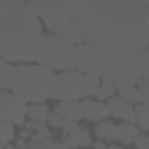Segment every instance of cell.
Segmentation results:
<instances>
[{
	"instance_id": "obj_1",
	"label": "cell",
	"mask_w": 149,
	"mask_h": 149,
	"mask_svg": "<svg viewBox=\"0 0 149 149\" xmlns=\"http://www.w3.org/2000/svg\"><path fill=\"white\" fill-rule=\"evenodd\" d=\"M54 72L42 68V65H30L21 63L14 68V81H12V93L21 98L26 105L33 102H44L49 95V86L54 81Z\"/></svg>"
},
{
	"instance_id": "obj_2",
	"label": "cell",
	"mask_w": 149,
	"mask_h": 149,
	"mask_svg": "<svg viewBox=\"0 0 149 149\" xmlns=\"http://www.w3.org/2000/svg\"><path fill=\"white\" fill-rule=\"evenodd\" d=\"M37 65L51 70L54 74H56V70L58 72L77 70V47L65 44L58 37L49 35V37H44V54H42V58H40Z\"/></svg>"
},
{
	"instance_id": "obj_3",
	"label": "cell",
	"mask_w": 149,
	"mask_h": 149,
	"mask_svg": "<svg viewBox=\"0 0 149 149\" xmlns=\"http://www.w3.org/2000/svg\"><path fill=\"white\" fill-rule=\"evenodd\" d=\"M51 100L61 102V100H86V88H84V74L79 70H68V72H58L49 86V95Z\"/></svg>"
},
{
	"instance_id": "obj_4",
	"label": "cell",
	"mask_w": 149,
	"mask_h": 149,
	"mask_svg": "<svg viewBox=\"0 0 149 149\" xmlns=\"http://www.w3.org/2000/svg\"><path fill=\"white\" fill-rule=\"evenodd\" d=\"M107 58L109 51L93 44H77V70L81 74L102 77L107 72Z\"/></svg>"
},
{
	"instance_id": "obj_5",
	"label": "cell",
	"mask_w": 149,
	"mask_h": 149,
	"mask_svg": "<svg viewBox=\"0 0 149 149\" xmlns=\"http://www.w3.org/2000/svg\"><path fill=\"white\" fill-rule=\"evenodd\" d=\"M105 109H107V116H109V119H119L121 123H133V105L126 102L123 98L112 95V98L105 102ZM133 126H135V123H133Z\"/></svg>"
},
{
	"instance_id": "obj_6",
	"label": "cell",
	"mask_w": 149,
	"mask_h": 149,
	"mask_svg": "<svg viewBox=\"0 0 149 149\" xmlns=\"http://www.w3.org/2000/svg\"><path fill=\"white\" fill-rule=\"evenodd\" d=\"M79 105H81V119H86L91 123H100V121L109 119L107 116V109H105V102H98L95 98L79 100Z\"/></svg>"
},
{
	"instance_id": "obj_7",
	"label": "cell",
	"mask_w": 149,
	"mask_h": 149,
	"mask_svg": "<svg viewBox=\"0 0 149 149\" xmlns=\"http://www.w3.org/2000/svg\"><path fill=\"white\" fill-rule=\"evenodd\" d=\"M51 112H56L65 121H74V123L81 121V105H79V100H61V102H56V109H51Z\"/></svg>"
},
{
	"instance_id": "obj_8",
	"label": "cell",
	"mask_w": 149,
	"mask_h": 149,
	"mask_svg": "<svg viewBox=\"0 0 149 149\" xmlns=\"http://www.w3.org/2000/svg\"><path fill=\"white\" fill-rule=\"evenodd\" d=\"M68 149H84V147H91V142H93V135H91V130L88 128H79L77 133H72V135H63V140H61Z\"/></svg>"
},
{
	"instance_id": "obj_9",
	"label": "cell",
	"mask_w": 149,
	"mask_h": 149,
	"mask_svg": "<svg viewBox=\"0 0 149 149\" xmlns=\"http://www.w3.org/2000/svg\"><path fill=\"white\" fill-rule=\"evenodd\" d=\"M54 37H58L61 42L72 44V47H77V44H79V35H77L74 21H61V23L54 28Z\"/></svg>"
},
{
	"instance_id": "obj_10",
	"label": "cell",
	"mask_w": 149,
	"mask_h": 149,
	"mask_svg": "<svg viewBox=\"0 0 149 149\" xmlns=\"http://www.w3.org/2000/svg\"><path fill=\"white\" fill-rule=\"evenodd\" d=\"M93 135H95V140H100V142L109 144V142H114V137H116V123H114L112 119H105V121L95 123Z\"/></svg>"
},
{
	"instance_id": "obj_11",
	"label": "cell",
	"mask_w": 149,
	"mask_h": 149,
	"mask_svg": "<svg viewBox=\"0 0 149 149\" xmlns=\"http://www.w3.org/2000/svg\"><path fill=\"white\" fill-rule=\"evenodd\" d=\"M49 105L47 102H33V105H26V119L28 121H35V123H47V116H49Z\"/></svg>"
},
{
	"instance_id": "obj_12",
	"label": "cell",
	"mask_w": 149,
	"mask_h": 149,
	"mask_svg": "<svg viewBox=\"0 0 149 149\" xmlns=\"http://www.w3.org/2000/svg\"><path fill=\"white\" fill-rule=\"evenodd\" d=\"M137 133H140V130H137L133 123H116V137H114V142L121 144V147L133 144V140L137 137Z\"/></svg>"
},
{
	"instance_id": "obj_13",
	"label": "cell",
	"mask_w": 149,
	"mask_h": 149,
	"mask_svg": "<svg viewBox=\"0 0 149 149\" xmlns=\"http://www.w3.org/2000/svg\"><path fill=\"white\" fill-rule=\"evenodd\" d=\"M133 123L140 133L149 130V105H133Z\"/></svg>"
},
{
	"instance_id": "obj_14",
	"label": "cell",
	"mask_w": 149,
	"mask_h": 149,
	"mask_svg": "<svg viewBox=\"0 0 149 149\" xmlns=\"http://www.w3.org/2000/svg\"><path fill=\"white\" fill-rule=\"evenodd\" d=\"M14 68H16V65H12V63H7V61L0 58V91H9V88H12Z\"/></svg>"
},
{
	"instance_id": "obj_15",
	"label": "cell",
	"mask_w": 149,
	"mask_h": 149,
	"mask_svg": "<svg viewBox=\"0 0 149 149\" xmlns=\"http://www.w3.org/2000/svg\"><path fill=\"white\" fill-rule=\"evenodd\" d=\"M135 68L140 74H149V49L147 47L135 49Z\"/></svg>"
},
{
	"instance_id": "obj_16",
	"label": "cell",
	"mask_w": 149,
	"mask_h": 149,
	"mask_svg": "<svg viewBox=\"0 0 149 149\" xmlns=\"http://www.w3.org/2000/svg\"><path fill=\"white\" fill-rule=\"evenodd\" d=\"M112 95H116L114 86H112L109 81H102V79H100V86H98V91H95V95H93V98H95L98 102H107Z\"/></svg>"
},
{
	"instance_id": "obj_17",
	"label": "cell",
	"mask_w": 149,
	"mask_h": 149,
	"mask_svg": "<svg viewBox=\"0 0 149 149\" xmlns=\"http://www.w3.org/2000/svg\"><path fill=\"white\" fill-rule=\"evenodd\" d=\"M16 137V130L12 123L7 121H0V147H9V142Z\"/></svg>"
},
{
	"instance_id": "obj_18",
	"label": "cell",
	"mask_w": 149,
	"mask_h": 149,
	"mask_svg": "<svg viewBox=\"0 0 149 149\" xmlns=\"http://www.w3.org/2000/svg\"><path fill=\"white\" fill-rule=\"evenodd\" d=\"M63 121H65V119H61L56 112H49V116H47V126H49V130H61Z\"/></svg>"
},
{
	"instance_id": "obj_19",
	"label": "cell",
	"mask_w": 149,
	"mask_h": 149,
	"mask_svg": "<svg viewBox=\"0 0 149 149\" xmlns=\"http://www.w3.org/2000/svg\"><path fill=\"white\" fill-rule=\"evenodd\" d=\"M81 126L79 123H74V121H63V126H61V135H72V133H77Z\"/></svg>"
},
{
	"instance_id": "obj_20",
	"label": "cell",
	"mask_w": 149,
	"mask_h": 149,
	"mask_svg": "<svg viewBox=\"0 0 149 149\" xmlns=\"http://www.w3.org/2000/svg\"><path fill=\"white\" fill-rule=\"evenodd\" d=\"M133 144H135V149H149V137H147V133H137V137L133 140Z\"/></svg>"
},
{
	"instance_id": "obj_21",
	"label": "cell",
	"mask_w": 149,
	"mask_h": 149,
	"mask_svg": "<svg viewBox=\"0 0 149 149\" xmlns=\"http://www.w3.org/2000/svg\"><path fill=\"white\" fill-rule=\"evenodd\" d=\"M107 144L105 142H100V140H95V142H91V149H105Z\"/></svg>"
},
{
	"instance_id": "obj_22",
	"label": "cell",
	"mask_w": 149,
	"mask_h": 149,
	"mask_svg": "<svg viewBox=\"0 0 149 149\" xmlns=\"http://www.w3.org/2000/svg\"><path fill=\"white\" fill-rule=\"evenodd\" d=\"M49 149H68V147H65L63 142H51V144H49Z\"/></svg>"
},
{
	"instance_id": "obj_23",
	"label": "cell",
	"mask_w": 149,
	"mask_h": 149,
	"mask_svg": "<svg viewBox=\"0 0 149 149\" xmlns=\"http://www.w3.org/2000/svg\"><path fill=\"white\" fill-rule=\"evenodd\" d=\"M105 149H123V147H121V144H116V142H109Z\"/></svg>"
},
{
	"instance_id": "obj_24",
	"label": "cell",
	"mask_w": 149,
	"mask_h": 149,
	"mask_svg": "<svg viewBox=\"0 0 149 149\" xmlns=\"http://www.w3.org/2000/svg\"><path fill=\"white\" fill-rule=\"evenodd\" d=\"M0 149H9V147H0Z\"/></svg>"
}]
</instances>
